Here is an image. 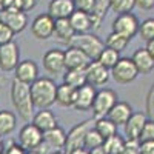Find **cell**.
<instances>
[{"label": "cell", "instance_id": "obj_18", "mask_svg": "<svg viewBox=\"0 0 154 154\" xmlns=\"http://www.w3.org/2000/svg\"><path fill=\"white\" fill-rule=\"evenodd\" d=\"M75 11L74 0H51L48 6V14L54 20L69 19Z\"/></svg>", "mask_w": 154, "mask_h": 154}, {"label": "cell", "instance_id": "obj_44", "mask_svg": "<svg viewBox=\"0 0 154 154\" xmlns=\"http://www.w3.org/2000/svg\"><path fill=\"white\" fill-rule=\"evenodd\" d=\"M146 49H148V53L151 54V57L154 59V40H151V42L146 43Z\"/></svg>", "mask_w": 154, "mask_h": 154}, {"label": "cell", "instance_id": "obj_25", "mask_svg": "<svg viewBox=\"0 0 154 154\" xmlns=\"http://www.w3.org/2000/svg\"><path fill=\"white\" fill-rule=\"evenodd\" d=\"M17 128V116L8 111V109H0V137H8L14 133Z\"/></svg>", "mask_w": 154, "mask_h": 154}, {"label": "cell", "instance_id": "obj_17", "mask_svg": "<svg viewBox=\"0 0 154 154\" xmlns=\"http://www.w3.org/2000/svg\"><path fill=\"white\" fill-rule=\"evenodd\" d=\"M109 74H111L109 69H106L103 65H100L97 60H94V62L89 63L88 68H86V82H88V85H93L94 88L102 86L108 82Z\"/></svg>", "mask_w": 154, "mask_h": 154}, {"label": "cell", "instance_id": "obj_13", "mask_svg": "<svg viewBox=\"0 0 154 154\" xmlns=\"http://www.w3.org/2000/svg\"><path fill=\"white\" fill-rule=\"evenodd\" d=\"M43 68L49 74H60L65 68V51L48 49L43 54Z\"/></svg>", "mask_w": 154, "mask_h": 154}, {"label": "cell", "instance_id": "obj_12", "mask_svg": "<svg viewBox=\"0 0 154 154\" xmlns=\"http://www.w3.org/2000/svg\"><path fill=\"white\" fill-rule=\"evenodd\" d=\"M96 88L93 85H83L80 88H77L75 91V100H74V105L72 108H75L77 111H89L93 108L94 103V99H96Z\"/></svg>", "mask_w": 154, "mask_h": 154}, {"label": "cell", "instance_id": "obj_38", "mask_svg": "<svg viewBox=\"0 0 154 154\" xmlns=\"http://www.w3.org/2000/svg\"><path fill=\"white\" fill-rule=\"evenodd\" d=\"M146 117L148 120H154V82L151 83V88L146 94Z\"/></svg>", "mask_w": 154, "mask_h": 154}, {"label": "cell", "instance_id": "obj_42", "mask_svg": "<svg viewBox=\"0 0 154 154\" xmlns=\"http://www.w3.org/2000/svg\"><path fill=\"white\" fill-rule=\"evenodd\" d=\"M120 154H140V142L139 140H128L126 139L125 148Z\"/></svg>", "mask_w": 154, "mask_h": 154}, {"label": "cell", "instance_id": "obj_2", "mask_svg": "<svg viewBox=\"0 0 154 154\" xmlns=\"http://www.w3.org/2000/svg\"><path fill=\"white\" fill-rule=\"evenodd\" d=\"M29 88H31V99H32L34 106L40 109H48L51 105L56 103L57 85L53 79L38 77Z\"/></svg>", "mask_w": 154, "mask_h": 154}, {"label": "cell", "instance_id": "obj_24", "mask_svg": "<svg viewBox=\"0 0 154 154\" xmlns=\"http://www.w3.org/2000/svg\"><path fill=\"white\" fill-rule=\"evenodd\" d=\"M69 23L75 34H86L89 32V29H93L91 17L82 11H74V14L69 17Z\"/></svg>", "mask_w": 154, "mask_h": 154}, {"label": "cell", "instance_id": "obj_45", "mask_svg": "<svg viewBox=\"0 0 154 154\" xmlns=\"http://www.w3.org/2000/svg\"><path fill=\"white\" fill-rule=\"evenodd\" d=\"M89 154H108V152L103 149V146H99V148L91 149V151H89Z\"/></svg>", "mask_w": 154, "mask_h": 154}, {"label": "cell", "instance_id": "obj_41", "mask_svg": "<svg viewBox=\"0 0 154 154\" xmlns=\"http://www.w3.org/2000/svg\"><path fill=\"white\" fill-rule=\"evenodd\" d=\"M35 5H37V0H14V8L22 12H28L34 9Z\"/></svg>", "mask_w": 154, "mask_h": 154}, {"label": "cell", "instance_id": "obj_34", "mask_svg": "<svg viewBox=\"0 0 154 154\" xmlns=\"http://www.w3.org/2000/svg\"><path fill=\"white\" fill-rule=\"evenodd\" d=\"M139 35L146 43L154 40V19H145L139 25Z\"/></svg>", "mask_w": 154, "mask_h": 154}, {"label": "cell", "instance_id": "obj_50", "mask_svg": "<svg viewBox=\"0 0 154 154\" xmlns=\"http://www.w3.org/2000/svg\"><path fill=\"white\" fill-rule=\"evenodd\" d=\"M26 154H38L37 151H26Z\"/></svg>", "mask_w": 154, "mask_h": 154}, {"label": "cell", "instance_id": "obj_40", "mask_svg": "<svg viewBox=\"0 0 154 154\" xmlns=\"http://www.w3.org/2000/svg\"><path fill=\"white\" fill-rule=\"evenodd\" d=\"M74 5H75V11L91 14L94 9V0H74Z\"/></svg>", "mask_w": 154, "mask_h": 154}, {"label": "cell", "instance_id": "obj_49", "mask_svg": "<svg viewBox=\"0 0 154 154\" xmlns=\"http://www.w3.org/2000/svg\"><path fill=\"white\" fill-rule=\"evenodd\" d=\"M49 154H65V151H51Z\"/></svg>", "mask_w": 154, "mask_h": 154}, {"label": "cell", "instance_id": "obj_11", "mask_svg": "<svg viewBox=\"0 0 154 154\" xmlns=\"http://www.w3.org/2000/svg\"><path fill=\"white\" fill-rule=\"evenodd\" d=\"M54 23L56 20L48 12L46 14H38L31 23V32L38 40H46L54 34Z\"/></svg>", "mask_w": 154, "mask_h": 154}, {"label": "cell", "instance_id": "obj_32", "mask_svg": "<svg viewBox=\"0 0 154 154\" xmlns=\"http://www.w3.org/2000/svg\"><path fill=\"white\" fill-rule=\"evenodd\" d=\"M130 42H131L130 38H126V37H123V35H120L117 32H111L106 37L105 46H108V48H111L114 51H117V53H120V51H123L128 46V43H130Z\"/></svg>", "mask_w": 154, "mask_h": 154}, {"label": "cell", "instance_id": "obj_28", "mask_svg": "<svg viewBox=\"0 0 154 154\" xmlns=\"http://www.w3.org/2000/svg\"><path fill=\"white\" fill-rule=\"evenodd\" d=\"M63 83L75 89L86 85V69H66V72L63 74Z\"/></svg>", "mask_w": 154, "mask_h": 154}, {"label": "cell", "instance_id": "obj_26", "mask_svg": "<svg viewBox=\"0 0 154 154\" xmlns=\"http://www.w3.org/2000/svg\"><path fill=\"white\" fill-rule=\"evenodd\" d=\"M109 9H111L109 0H94V9H93L91 14H89V17H91V23H93V29L97 31L100 28L102 20H103V17L108 14Z\"/></svg>", "mask_w": 154, "mask_h": 154}, {"label": "cell", "instance_id": "obj_20", "mask_svg": "<svg viewBox=\"0 0 154 154\" xmlns=\"http://www.w3.org/2000/svg\"><path fill=\"white\" fill-rule=\"evenodd\" d=\"M43 142L49 146L51 151H62V148H65L66 145V133L63 128L56 126L43 133Z\"/></svg>", "mask_w": 154, "mask_h": 154}, {"label": "cell", "instance_id": "obj_14", "mask_svg": "<svg viewBox=\"0 0 154 154\" xmlns=\"http://www.w3.org/2000/svg\"><path fill=\"white\" fill-rule=\"evenodd\" d=\"M14 71H16L14 79L22 83L32 85L38 79V66L34 60H22Z\"/></svg>", "mask_w": 154, "mask_h": 154}, {"label": "cell", "instance_id": "obj_30", "mask_svg": "<svg viewBox=\"0 0 154 154\" xmlns=\"http://www.w3.org/2000/svg\"><path fill=\"white\" fill-rule=\"evenodd\" d=\"M125 143H126V139L122 137L119 133L117 134H114L112 137L106 139L105 142H103V149L108 152V154H120L125 148Z\"/></svg>", "mask_w": 154, "mask_h": 154}, {"label": "cell", "instance_id": "obj_21", "mask_svg": "<svg viewBox=\"0 0 154 154\" xmlns=\"http://www.w3.org/2000/svg\"><path fill=\"white\" fill-rule=\"evenodd\" d=\"M131 114H133V108L130 103H126V102H117L112 109L108 112L106 117L114 123V125H117V126H125V123L130 120L131 117Z\"/></svg>", "mask_w": 154, "mask_h": 154}, {"label": "cell", "instance_id": "obj_7", "mask_svg": "<svg viewBox=\"0 0 154 154\" xmlns=\"http://www.w3.org/2000/svg\"><path fill=\"white\" fill-rule=\"evenodd\" d=\"M139 19L133 12H126V14H119L112 20V32H117L126 38H131L139 34Z\"/></svg>", "mask_w": 154, "mask_h": 154}, {"label": "cell", "instance_id": "obj_1", "mask_svg": "<svg viewBox=\"0 0 154 154\" xmlns=\"http://www.w3.org/2000/svg\"><path fill=\"white\" fill-rule=\"evenodd\" d=\"M31 85L22 83L19 80H12L11 83V102L14 105L16 111L19 112V117L23 120H32L34 117V103L31 99Z\"/></svg>", "mask_w": 154, "mask_h": 154}, {"label": "cell", "instance_id": "obj_19", "mask_svg": "<svg viewBox=\"0 0 154 154\" xmlns=\"http://www.w3.org/2000/svg\"><path fill=\"white\" fill-rule=\"evenodd\" d=\"M75 32L69 23V19H62V20H56L54 23V34L53 37L62 45H71L72 38H74Z\"/></svg>", "mask_w": 154, "mask_h": 154}, {"label": "cell", "instance_id": "obj_22", "mask_svg": "<svg viewBox=\"0 0 154 154\" xmlns=\"http://www.w3.org/2000/svg\"><path fill=\"white\" fill-rule=\"evenodd\" d=\"M131 60L134 62V65H136L139 74H149L154 69V59L151 57V54L148 53L146 48L136 49L133 57H131Z\"/></svg>", "mask_w": 154, "mask_h": 154}, {"label": "cell", "instance_id": "obj_9", "mask_svg": "<svg viewBox=\"0 0 154 154\" xmlns=\"http://www.w3.org/2000/svg\"><path fill=\"white\" fill-rule=\"evenodd\" d=\"M0 22H3L12 32L17 34L28 26V16L26 12H22L16 8H8L0 14Z\"/></svg>", "mask_w": 154, "mask_h": 154}, {"label": "cell", "instance_id": "obj_37", "mask_svg": "<svg viewBox=\"0 0 154 154\" xmlns=\"http://www.w3.org/2000/svg\"><path fill=\"white\" fill-rule=\"evenodd\" d=\"M140 143L143 142H154V120H148L142 134H140V139H139Z\"/></svg>", "mask_w": 154, "mask_h": 154}, {"label": "cell", "instance_id": "obj_16", "mask_svg": "<svg viewBox=\"0 0 154 154\" xmlns=\"http://www.w3.org/2000/svg\"><path fill=\"white\" fill-rule=\"evenodd\" d=\"M93 60L89 59L83 51L74 46H68L65 51V68L66 69H86Z\"/></svg>", "mask_w": 154, "mask_h": 154}, {"label": "cell", "instance_id": "obj_31", "mask_svg": "<svg viewBox=\"0 0 154 154\" xmlns=\"http://www.w3.org/2000/svg\"><path fill=\"white\" fill-rule=\"evenodd\" d=\"M120 60V53H117V51H114V49H111V48H108V46H105V49L102 51V54L99 56V59H97V62L100 63V65H103L106 69H112L114 68V65L117 63Z\"/></svg>", "mask_w": 154, "mask_h": 154}, {"label": "cell", "instance_id": "obj_36", "mask_svg": "<svg viewBox=\"0 0 154 154\" xmlns=\"http://www.w3.org/2000/svg\"><path fill=\"white\" fill-rule=\"evenodd\" d=\"M3 154H26V149H25L19 142H16V140L9 139L8 142L5 143Z\"/></svg>", "mask_w": 154, "mask_h": 154}, {"label": "cell", "instance_id": "obj_33", "mask_svg": "<svg viewBox=\"0 0 154 154\" xmlns=\"http://www.w3.org/2000/svg\"><path fill=\"white\" fill-rule=\"evenodd\" d=\"M103 137H102L97 131H96V128L93 126L91 130H89L88 133H86V136H85V142H83V148L85 149H88V151H91V149H94V148H99V146H102L103 145Z\"/></svg>", "mask_w": 154, "mask_h": 154}, {"label": "cell", "instance_id": "obj_15", "mask_svg": "<svg viewBox=\"0 0 154 154\" xmlns=\"http://www.w3.org/2000/svg\"><path fill=\"white\" fill-rule=\"evenodd\" d=\"M148 122V117L145 112H133L130 120L125 123V136L128 140H139L143 128Z\"/></svg>", "mask_w": 154, "mask_h": 154}, {"label": "cell", "instance_id": "obj_35", "mask_svg": "<svg viewBox=\"0 0 154 154\" xmlns=\"http://www.w3.org/2000/svg\"><path fill=\"white\" fill-rule=\"evenodd\" d=\"M111 3V9L116 14H126V12H131L133 8L136 6V0H109Z\"/></svg>", "mask_w": 154, "mask_h": 154}, {"label": "cell", "instance_id": "obj_23", "mask_svg": "<svg viewBox=\"0 0 154 154\" xmlns=\"http://www.w3.org/2000/svg\"><path fill=\"white\" fill-rule=\"evenodd\" d=\"M31 123H34L38 130L42 133H46L49 130H53V128L59 126L57 125V117L53 111L49 109H40L34 114V117L31 120Z\"/></svg>", "mask_w": 154, "mask_h": 154}, {"label": "cell", "instance_id": "obj_48", "mask_svg": "<svg viewBox=\"0 0 154 154\" xmlns=\"http://www.w3.org/2000/svg\"><path fill=\"white\" fill-rule=\"evenodd\" d=\"M3 148H5V143H3L2 137H0V154H3Z\"/></svg>", "mask_w": 154, "mask_h": 154}, {"label": "cell", "instance_id": "obj_3", "mask_svg": "<svg viewBox=\"0 0 154 154\" xmlns=\"http://www.w3.org/2000/svg\"><path fill=\"white\" fill-rule=\"evenodd\" d=\"M69 46H74L77 49L83 51L93 62L97 60L99 56L102 54V51L105 49V43L102 42V38H99L96 34H91V32L75 34Z\"/></svg>", "mask_w": 154, "mask_h": 154}, {"label": "cell", "instance_id": "obj_6", "mask_svg": "<svg viewBox=\"0 0 154 154\" xmlns=\"http://www.w3.org/2000/svg\"><path fill=\"white\" fill-rule=\"evenodd\" d=\"M111 75L117 83L126 85V83H131L133 80H136V77L139 75V71L130 57H120V60L111 69Z\"/></svg>", "mask_w": 154, "mask_h": 154}, {"label": "cell", "instance_id": "obj_27", "mask_svg": "<svg viewBox=\"0 0 154 154\" xmlns=\"http://www.w3.org/2000/svg\"><path fill=\"white\" fill-rule=\"evenodd\" d=\"M75 91H77L75 88H72L66 83L57 85L56 103H59L60 106H72L74 100H75Z\"/></svg>", "mask_w": 154, "mask_h": 154}, {"label": "cell", "instance_id": "obj_8", "mask_svg": "<svg viewBox=\"0 0 154 154\" xmlns=\"http://www.w3.org/2000/svg\"><path fill=\"white\" fill-rule=\"evenodd\" d=\"M19 63H20V48L14 40L0 46V69L14 71Z\"/></svg>", "mask_w": 154, "mask_h": 154}, {"label": "cell", "instance_id": "obj_47", "mask_svg": "<svg viewBox=\"0 0 154 154\" xmlns=\"http://www.w3.org/2000/svg\"><path fill=\"white\" fill-rule=\"evenodd\" d=\"M6 9V6H5V0H0V14Z\"/></svg>", "mask_w": 154, "mask_h": 154}, {"label": "cell", "instance_id": "obj_5", "mask_svg": "<svg viewBox=\"0 0 154 154\" xmlns=\"http://www.w3.org/2000/svg\"><path fill=\"white\" fill-rule=\"evenodd\" d=\"M94 120L93 119H88L83 120L80 123L74 125L69 133L66 134V145H65V154H69L71 151L77 149V148H83V142H85V136L86 133L93 128Z\"/></svg>", "mask_w": 154, "mask_h": 154}, {"label": "cell", "instance_id": "obj_10", "mask_svg": "<svg viewBox=\"0 0 154 154\" xmlns=\"http://www.w3.org/2000/svg\"><path fill=\"white\" fill-rule=\"evenodd\" d=\"M42 142H43V133L34 123H26L19 133V143L26 151H34Z\"/></svg>", "mask_w": 154, "mask_h": 154}, {"label": "cell", "instance_id": "obj_39", "mask_svg": "<svg viewBox=\"0 0 154 154\" xmlns=\"http://www.w3.org/2000/svg\"><path fill=\"white\" fill-rule=\"evenodd\" d=\"M14 38V32H12L3 22H0V46H3Z\"/></svg>", "mask_w": 154, "mask_h": 154}, {"label": "cell", "instance_id": "obj_4", "mask_svg": "<svg viewBox=\"0 0 154 154\" xmlns=\"http://www.w3.org/2000/svg\"><path fill=\"white\" fill-rule=\"evenodd\" d=\"M117 93L111 88H102L97 91L96 99H94V103H93V119L99 120V119H103L108 116V112L112 109V106L117 103Z\"/></svg>", "mask_w": 154, "mask_h": 154}, {"label": "cell", "instance_id": "obj_46", "mask_svg": "<svg viewBox=\"0 0 154 154\" xmlns=\"http://www.w3.org/2000/svg\"><path fill=\"white\" fill-rule=\"evenodd\" d=\"M69 154H89V151H88V149H85V148H77V149L71 151Z\"/></svg>", "mask_w": 154, "mask_h": 154}, {"label": "cell", "instance_id": "obj_43", "mask_svg": "<svg viewBox=\"0 0 154 154\" xmlns=\"http://www.w3.org/2000/svg\"><path fill=\"white\" fill-rule=\"evenodd\" d=\"M136 6H139L140 9H152L154 8V0H136Z\"/></svg>", "mask_w": 154, "mask_h": 154}, {"label": "cell", "instance_id": "obj_29", "mask_svg": "<svg viewBox=\"0 0 154 154\" xmlns=\"http://www.w3.org/2000/svg\"><path fill=\"white\" fill-rule=\"evenodd\" d=\"M94 128H96V131L103 137V140L112 137L114 134H117V125H114L108 117L94 120Z\"/></svg>", "mask_w": 154, "mask_h": 154}]
</instances>
